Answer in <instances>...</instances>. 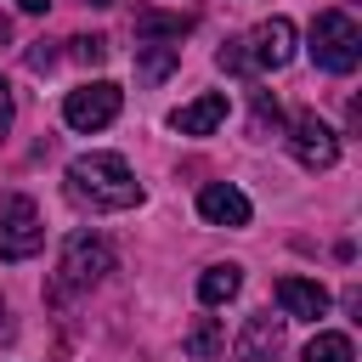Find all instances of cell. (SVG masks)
I'll list each match as a JSON object with an SVG mask.
<instances>
[{"label":"cell","instance_id":"14","mask_svg":"<svg viewBox=\"0 0 362 362\" xmlns=\"http://www.w3.org/2000/svg\"><path fill=\"white\" fill-rule=\"evenodd\" d=\"M175 62H181V45H158V40H141V45H136V74H141L147 85L170 79Z\"/></svg>","mask_w":362,"mask_h":362},{"label":"cell","instance_id":"3","mask_svg":"<svg viewBox=\"0 0 362 362\" xmlns=\"http://www.w3.org/2000/svg\"><path fill=\"white\" fill-rule=\"evenodd\" d=\"M107 272H113V249H107V238H96V232H74V238L62 243V266H57V283H62V288H96Z\"/></svg>","mask_w":362,"mask_h":362},{"label":"cell","instance_id":"10","mask_svg":"<svg viewBox=\"0 0 362 362\" xmlns=\"http://www.w3.org/2000/svg\"><path fill=\"white\" fill-rule=\"evenodd\" d=\"M283 322H288V317H272V311L249 317L243 334H238V362H272V356L283 351Z\"/></svg>","mask_w":362,"mask_h":362},{"label":"cell","instance_id":"24","mask_svg":"<svg viewBox=\"0 0 362 362\" xmlns=\"http://www.w3.org/2000/svg\"><path fill=\"white\" fill-rule=\"evenodd\" d=\"M85 6H119V0H85Z\"/></svg>","mask_w":362,"mask_h":362},{"label":"cell","instance_id":"20","mask_svg":"<svg viewBox=\"0 0 362 362\" xmlns=\"http://www.w3.org/2000/svg\"><path fill=\"white\" fill-rule=\"evenodd\" d=\"M266 124L277 130V102H266V96H255V136H266Z\"/></svg>","mask_w":362,"mask_h":362},{"label":"cell","instance_id":"8","mask_svg":"<svg viewBox=\"0 0 362 362\" xmlns=\"http://www.w3.org/2000/svg\"><path fill=\"white\" fill-rule=\"evenodd\" d=\"M198 215L209 226H249V198L232 187V181H209L198 192Z\"/></svg>","mask_w":362,"mask_h":362},{"label":"cell","instance_id":"2","mask_svg":"<svg viewBox=\"0 0 362 362\" xmlns=\"http://www.w3.org/2000/svg\"><path fill=\"white\" fill-rule=\"evenodd\" d=\"M311 62L322 74H351L362 62V28H356L351 11H339V6L317 11V23H311Z\"/></svg>","mask_w":362,"mask_h":362},{"label":"cell","instance_id":"22","mask_svg":"<svg viewBox=\"0 0 362 362\" xmlns=\"http://www.w3.org/2000/svg\"><path fill=\"white\" fill-rule=\"evenodd\" d=\"M17 6H23V11H45L51 0H17Z\"/></svg>","mask_w":362,"mask_h":362},{"label":"cell","instance_id":"11","mask_svg":"<svg viewBox=\"0 0 362 362\" xmlns=\"http://www.w3.org/2000/svg\"><path fill=\"white\" fill-rule=\"evenodd\" d=\"M170 124H175L181 136H209V130L226 124V96H221V90H204V96H192L187 107H175Z\"/></svg>","mask_w":362,"mask_h":362},{"label":"cell","instance_id":"17","mask_svg":"<svg viewBox=\"0 0 362 362\" xmlns=\"http://www.w3.org/2000/svg\"><path fill=\"white\" fill-rule=\"evenodd\" d=\"M68 45H74V57H79L85 68L107 62V40H102V34H79V40H68Z\"/></svg>","mask_w":362,"mask_h":362},{"label":"cell","instance_id":"5","mask_svg":"<svg viewBox=\"0 0 362 362\" xmlns=\"http://www.w3.org/2000/svg\"><path fill=\"white\" fill-rule=\"evenodd\" d=\"M119 107H124V90H119L113 79H90V85L68 90L62 119H68L74 130H102V124H113V119H119Z\"/></svg>","mask_w":362,"mask_h":362},{"label":"cell","instance_id":"21","mask_svg":"<svg viewBox=\"0 0 362 362\" xmlns=\"http://www.w3.org/2000/svg\"><path fill=\"white\" fill-rule=\"evenodd\" d=\"M11 113H17V107H11V85L0 79V141H6V130H11Z\"/></svg>","mask_w":362,"mask_h":362},{"label":"cell","instance_id":"23","mask_svg":"<svg viewBox=\"0 0 362 362\" xmlns=\"http://www.w3.org/2000/svg\"><path fill=\"white\" fill-rule=\"evenodd\" d=\"M0 40H11V17L6 11H0Z\"/></svg>","mask_w":362,"mask_h":362},{"label":"cell","instance_id":"6","mask_svg":"<svg viewBox=\"0 0 362 362\" xmlns=\"http://www.w3.org/2000/svg\"><path fill=\"white\" fill-rule=\"evenodd\" d=\"M288 153L305 164V170H334L339 164V136L317 119V113H300L288 124Z\"/></svg>","mask_w":362,"mask_h":362},{"label":"cell","instance_id":"1","mask_svg":"<svg viewBox=\"0 0 362 362\" xmlns=\"http://www.w3.org/2000/svg\"><path fill=\"white\" fill-rule=\"evenodd\" d=\"M68 192L85 209H136L141 204V181L130 175V164L119 153H79L68 164Z\"/></svg>","mask_w":362,"mask_h":362},{"label":"cell","instance_id":"18","mask_svg":"<svg viewBox=\"0 0 362 362\" xmlns=\"http://www.w3.org/2000/svg\"><path fill=\"white\" fill-rule=\"evenodd\" d=\"M23 62H28V74H51L57 68V40H34L23 51Z\"/></svg>","mask_w":362,"mask_h":362},{"label":"cell","instance_id":"19","mask_svg":"<svg viewBox=\"0 0 362 362\" xmlns=\"http://www.w3.org/2000/svg\"><path fill=\"white\" fill-rule=\"evenodd\" d=\"M215 62L232 68V74H249V51H243V40H226V45L215 51Z\"/></svg>","mask_w":362,"mask_h":362},{"label":"cell","instance_id":"12","mask_svg":"<svg viewBox=\"0 0 362 362\" xmlns=\"http://www.w3.org/2000/svg\"><path fill=\"white\" fill-rule=\"evenodd\" d=\"M130 28H136V45H141V40H158V45H181V34L192 28V17H181V11H153V6H141Z\"/></svg>","mask_w":362,"mask_h":362},{"label":"cell","instance_id":"13","mask_svg":"<svg viewBox=\"0 0 362 362\" xmlns=\"http://www.w3.org/2000/svg\"><path fill=\"white\" fill-rule=\"evenodd\" d=\"M238 288H243V266H232V260L204 266V277H198V300L204 305H226V300H238Z\"/></svg>","mask_w":362,"mask_h":362},{"label":"cell","instance_id":"15","mask_svg":"<svg viewBox=\"0 0 362 362\" xmlns=\"http://www.w3.org/2000/svg\"><path fill=\"white\" fill-rule=\"evenodd\" d=\"M181 345H187V356H192V362H215V356L226 351V328H221L215 317H198V322L187 328V339H181Z\"/></svg>","mask_w":362,"mask_h":362},{"label":"cell","instance_id":"9","mask_svg":"<svg viewBox=\"0 0 362 362\" xmlns=\"http://www.w3.org/2000/svg\"><path fill=\"white\" fill-rule=\"evenodd\" d=\"M277 305H283V317L317 322V317H328V288L311 277H277Z\"/></svg>","mask_w":362,"mask_h":362},{"label":"cell","instance_id":"16","mask_svg":"<svg viewBox=\"0 0 362 362\" xmlns=\"http://www.w3.org/2000/svg\"><path fill=\"white\" fill-rule=\"evenodd\" d=\"M300 362H356V351H351V339L345 334H317L311 345H305V356Z\"/></svg>","mask_w":362,"mask_h":362},{"label":"cell","instance_id":"4","mask_svg":"<svg viewBox=\"0 0 362 362\" xmlns=\"http://www.w3.org/2000/svg\"><path fill=\"white\" fill-rule=\"evenodd\" d=\"M45 243V226H40V209L28 192H11L0 204V260H34Z\"/></svg>","mask_w":362,"mask_h":362},{"label":"cell","instance_id":"7","mask_svg":"<svg viewBox=\"0 0 362 362\" xmlns=\"http://www.w3.org/2000/svg\"><path fill=\"white\" fill-rule=\"evenodd\" d=\"M243 51H249V68H288L294 62V23L288 17H266V23H255V34L243 40Z\"/></svg>","mask_w":362,"mask_h":362}]
</instances>
